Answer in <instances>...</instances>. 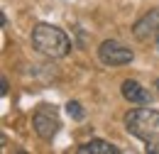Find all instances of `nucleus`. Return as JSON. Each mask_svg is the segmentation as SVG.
<instances>
[{
	"label": "nucleus",
	"instance_id": "nucleus-6",
	"mask_svg": "<svg viewBox=\"0 0 159 154\" xmlns=\"http://www.w3.org/2000/svg\"><path fill=\"white\" fill-rule=\"evenodd\" d=\"M122 98L125 100H130V103H135V105H147L149 103V91L142 86V83H137V81H122Z\"/></svg>",
	"mask_w": 159,
	"mask_h": 154
},
{
	"label": "nucleus",
	"instance_id": "nucleus-1",
	"mask_svg": "<svg viewBox=\"0 0 159 154\" xmlns=\"http://www.w3.org/2000/svg\"><path fill=\"white\" fill-rule=\"evenodd\" d=\"M125 127L130 135L144 142L147 152L159 154V110L152 108H135L125 115Z\"/></svg>",
	"mask_w": 159,
	"mask_h": 154
},
{
	"label": "nucleus",
	"instance_id": "nucleus-9",
	"mask_svg": "<svg viewBox=\"0 0 159 154\" xmlns=\"http://www.w3.org/2000/svg\"><path fill=\"white\" fill-rule=\"evenodd\" d=\"M157 47H159V42H157Z\"/></svg>",
	"mask_w": 159,
	"mask_h": 154
},
{
	"label": "nucleus",
	"instance_id": "nucleus-2",
	"mask_svg": "<svg viewBox=\"0 0 159 154\" xmlns=\"http://www.w3.org/2000/svg\"><path fill=\"white\" fill-rule=\"evenodd\" d=\"M32 44L37 52L52 59H61L71 52V39L66 37V32L59 29L57 25H47V22H39L32 29Z\"/></svg>",
	"mask_w": 159,
	"mask_h": 154
},
{
	"label": "nucleus",
	"instance_id": "nucleus-8",
	"mask_svg": "<svg viewBox=\"0 0 159 154\" xmlns=\"http://www.w3.org/2000/svg\"><path fill=\"white\" fill-rule=\"evenodd\" d=\"M66 113H69V117H74V120H83L86 117V110H83V105H81L79 100H71L66 105Z\"/></svg>",
	"mask_w": 159,
	"mask_h": 154
},
{
	"label": "nucleus",
	"instance_id": "nucleus-4",
	"mask_svg": "<svg viewBox=\"0 0 159 154\" xmlns=\"http://www.w3.org/2000/svg\"><path fill=\"white\" fill-rule=\"evenodd\" d=\"M32 125H34V132L42 137V139H52V137L59 132L61 122L59 117H57V113L49 108V105H42L39 110L34 113V117H32Z\"/></svg>",
	"mask_w": 159,
	"mask_h": 154
},
{
	"label": "nucleus",
	"instance_id": "nucleus-5",
	"mask_svg": "<svg viewBox=\"0 0 159 154\" xmlns=\"http://www.w3.org/2000/svg\"><path fill=\"white\" fill-rule=\"evenodd\" d=\"M159 32V7H154V10H149L144 17H139L137 22H135V27H132V34H135V39H139V42H144V39H149L152 34H157Z\"/></svg>",
	"mask_w": 159,
	"mask_h": 154
},
{
	"label": "nucleus",
	"instance_id": "nucleus-7",
	"mask_svg": "<svg viewBox=\"0 0 159 154\" xmlns=\"http://www.w3.org/2000/svg\"><path fill=\"white\" fill-rule=\"evenodd\" d=\"M118 152H120L118 147L105 142V139H91V142L79 147V154H118Z\"/></svg>",
	"mask_w": 159,
	"mask_h": 154
},
{
	"label": "nucleus",
	"instance_id": "nucleus-3",
	"mask_svg": "<svg viewBox=\"0 0 159 154\" xmlns=\"http://www.w3.org/2000/svg\"><path fill=\"white\" fill-rule=\"evenodd\" d=\"M98 57L103 64H108V66H125V64H130L135 54H132V49H127L125 44H120L115 39H108V42H103L98 49Z\"/></svg>",
	"mask_w": 159,
	"mask_h": 154
}]
</instances>
